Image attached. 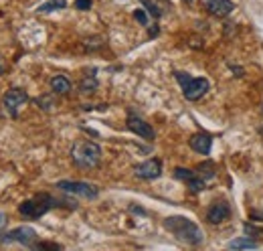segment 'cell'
Masks as SVG:
<instances>
[{
    "label": "cell",
    "mask_w": 263,
    "mask_h": 251,
    "mask_svg": "<svg viewBox=\"0 0 263 251\" xmlns=\"http://www.w3.org/2000/svg\"><path fill=\"white\" fill-rule=\"evenodd\" d=\"M164 227L176 239H180L189 245H200L202 239H204L200 227L191 219H186V217H166Z\"/></svg>",
    "instance_id": "cell-1"
},
{
    "label": "cell",
    "mask_w": 263,
    "mask_h": 251,
    "mask_svg": "<svg viewBox=\"0 0 263 251\" xmlns=\"http://www.w3.org/2000/svg\"><path fill=\"white\" fill-rule=\"evenodd\" d=\"M71 160L77 168H96L101 160V148L91 140H79L71 148Z\"/></svg>",
    "instance_id": "cell-2"
},
{
    "label": "cell",
    "mask_w": 263,
    "mask_h": 251,
    "mask_svg": "<svg viewBox=\"0 0 263 251\" xmlns=\"http://www.w3.org/2000/svg\"><path fill=\"white\" fill-rule=\"evenodd\" d=\"M59 205H61V201L53 199V196L47 194V192H41V194H34L33 199L23 201V203L18 205V213H21L23 217H27V219H39V217H43L45 213H49L51 209H55V207H59Z\"/></svg>",
    "instance_id": "cell-3"
},
{
    "label": "cell",
    "mask_w": 263,
    "mask_h": 251,
    "mask_svg": "<svg viewBox=\"0 0 263 251\" xmlns=\"http://www.w3.org/2000/svg\"><path fill=\"white\" fill-rule=\"evenodd\" d=\"M174 77L176 81L180 83L182 87V95L189 99V101H198L202 95L209 92V79L204 77H191L189 73L184 71H174Z\"/></svg>",
    "instance_id": "cell-4"
},
{
    "label": "cell",
    "mask_w": 263,
    "mask_h": 251,
    "mask_svg": "<svg viewBox=\"0 0 263 251\" xmlns=\"http://www.w3.org/2000/svg\"><path fill=\"white\" fill-rule=\"evenodd\" d=\"M36 231H34L33 227H16V229H12V231H8V233H4L2 237H0V241L2 243H21L23 247H31L33 249V245L36 243Z\"/></svg>",
    "instance_id": "cell-5"
},
{
    "label": "cell",
    "mask_w": 263,
    "mask_h": 251,
    "mask_svg": "<svg viewBox=\"0 0 263 251\" xmlns=\"http://www.w3.org/2000/svg\"><path fill=\"white\" fill-rule=\"evenodd\" d=\"M29 101V94L21 87H10L4 97H2V107L4 112L10 116V118H16L18 116V110Z\"/></svg>",
    "instance_id": "cell-6"
},
{
    "label": "cell",
    "mask_w": 263,
    "mask_h": 251,
    "mask_svg": "<svg viewBox=\"0 0 263 251\" xmlns=\"http://www.w3.org/2000/svg\"><path fill=\"white\" fill-rule=\"evenodd\" d=\"M57 188L69 192V194H77V196H83V199H98L99 196V188L96 185H89V183H79V181H61L57 183Z\"/></svg>",
    "instance_id": "cell-7"
},
{
    "label": "cell",
    "mask_w": 263,
    "mask_h": 251,
    "mask_svg": "<svg viewBox=\"0 0 263 251\" xmlns=\"http://www.w3.org/2000/svg\"><path fill=\"white\" fill-rule=\"evenodd\" d=\"M126 124H128V130H132L136 136H140V138H144V140H148V142H152L154 138H156V132H154V128L148 124L146 120H142L140 116H136V114H128V120H126Z\"/></svg>",
    "instance_id": "cell-8"
},
{
    "label": "cell",
    "mask_w": 263,
    "mask_h": 251,
    "mask_svg": "<svg viewBox=\"0 0 263 251\" xmlns=\"http://www.w3.org/2000/svg\"><path fill=\"white\" fill-rule=\"evenodd\" d=\"M134 172H136V176L142 178V181H156V178H160V174H162V162H160L158 158H150V160L138 164V166L134 168Z\"/></svg>",
    "instance_id": "cell-9"
},
{
    "label": "cell",
    "mask_w": 263,
    "mask_h": 251,
    "mask_svg": "<svg viewBox=\"0 0 263 251\" xmlns=\"http://www.w3.org/2000/svg\"><path fill=\"white\" fill-rule=\"evenodd\" d=\"M229 217H231V207L227 201H215L209 207V211H206V221L211 225H219V223L227 221Z\"/></svg>",
    "instance_id": "cell-10"
},
{
    "label": "cell",
    "mask_w": 263,
    "mask_h": 251,
    "mask_svg": "<svg viewBox=\"0 0 263 251\" xmlns=\"http://www.w3.org/2000/svg\"><path fill=\"white\" fill-rule=\"evenodd\" d=\"M189 144H191V148L195 152L202 154V156H209L211 154V148H213V136L206 134V132H197V134L191 136Z\"/></svg>",
    "instance_id": "cell-11"
},
{
    "label": "cell",
    "mask_w": 263,
    "mask_h": 251,
    "mask_svg": "<svg viewBox=\"0 0 263 251\" xmlns=\"http://www.w3.org/2000/svg\"><path fill=\"white\" fill-rule=\"evenodd\" d=\"M202 6H204L213 16H219V19L229 16L231 12H233V8H235V4H233L231 0H202Z\"/></svg>",
    "instance_id": "cell-12"
},
{
    "label": "cell",
    "mask_w": 263,
    "mask_h": 251,
    "mask_svg": "<svg viewBox=\"0 0 263 251\" xmlns=\"http://www.w3.org/2000/svg\"><path fill=\"white\" fill-rule=\"evenodd\" d=\"M51 89L57 95H67L71 92V81L65 75H55V77H51Z\"/></svg>",
    "instance_id": "cell-13"
},
{
    "label": "cell",
    "mask_w": 263,
    "mask_h": 251,
    "mask_svg": "<svg viewBox=\"0 0 263 251\" xmlns=\"http://www.w3.org/2000/svg\"><path fill=\"white\" fill-rule=\"evenodd\" d=\"M197 174L200 178H204V181H211V178L217 176V166L211 160H204V162H200L197 166Z\"/></svg>",
    "instance_id": "cell-14"
},
{
    "label": "cell",
    "mask_w": 263,
    "mask_h": 251,
    "mask_svg": "<svg viewBox=\"0 0 263 251\" xmlns=\"http://www.w3.org/2000/svg\"><path fill=\"white\" fill-rule=\"evenodd\" d=\"M227 247H229V249H257L259 243L253 241L251 237H239V239H233Z\"/></svg>",
    "instance_id": "cell-15"
},
{
    "label": "cell",
    "mask_w": 263,
    "mask_h": 251,
    "mask_svg": "<svg viewBox=\"0 0 263 251\" xmlns=\"http://www.w3.org/2000/svg\"><path fill=\"white\" fill-rule=\"evenodd\" d=\"M98 77L91 73V75H85L83 79H81V83H79V92L81 94H93L96 89H98Z\"/></svg>",
    "instance_id": "cell-16"
},
{
    "label": "cell",
    "mask_w": 263,
    "mask_h": 251,
    "mask_svg": "<svg viewBox=\"0 0 263 251\" xmlns=\"http://www.w3.org/2000/svg\"><path fill=\"white\" fill-rule=\"evenodd\" d=\"M34 103L41 107V110H45V112H51L53 107H57V101H55V94L51 95H41V97H36L34 99Z\"/></svg>",
    "instance_id": "cell-17"
},
{
    "label": "cell",
    "mask_w": 263,
    "mask_h": 251,
    "mask_svg": "<svg viewBox=\"0 0 263 251\" xmlns=\"http://www.w3.org/2000/svg\"><path fill=\"white\" fill-rule=\"evenodd\" d=\"M67 6V0H49L45 4H41L36 10L39 12H53V10H63Z\"/></svg>",
    "instance_id": "cell-18"
},
{
    "label": "cell",
    "mask_w": 263,
    "mask_h": 251,
    "mask_svg": "<svg viewBox=\"0 0 263 251\" xmlns=\"http://www.w3.org/2000/svg\"><path fill=\"white\" fill-rule=\"evenodd\" d=\"M140 2L146 6V12H150L154 19H160L162 16V10H160V6L156 2H152V0H140Z\"/></svg>",
    "instance_id": "cell-19"
},
{
    "label": "cell",
    "mask_w": 263,
    "mask_h": 251,
    "mask_svg": "<svg viewBox=\"0 0 263 251\" xmlns=\"http://www.w3.org/2000/svg\"><path fill=\"white\" fill-rule=\"evenodd\" d=\"M134 19H136V21H138L142 27H148V16H146V10H142V8H140V10H136V12H134Z\"/></svg>",
    "instance_id": "cell-20"
},
{
    "label": "cell",
    "mask_w": 263,
    "mask_h": 251,
    "mask_svg": "<svg viewBox=\"0 0 263 251\" xmlns=\"http://www.w3.org/2000/svg\"><path fill=\"white\" fill-rule=\"evenodd\" d=\"M33 249H61V245H57V243H34Z\"/></svg>",
    "instance_id": "cell-21"
},
{
    "label": "cell",
    "mask_w": 263,
    "mask_h": 251,
    "mask_svg": "<svg viewBox=\"0 0 263 251\" xmlns=\"http://www.w3.org/2000/svg\"><path fill=\"white\" fill-rule=\"evenodd\" d=\"M75 8L77 10H89L91 8V0H75Z\"/></svg>",
    "instance_id": "cell-22"
},
{
    "label": "cell",
    "mask_w": 263,
    "mask_h": 251,
    "mask_svg": "<svg viewBox=\"0 0 263 251\" xmlns=\"http://www.w3.org/2000/svg\"><path fill=\"white\" fill-rule=\"evenodd\" d=\"M245 233H247V235H259V233H263V231H261V229H257L255 225L245 223Z\"/></svg>",
    "instance_id": "cell-23"
},
{
    "label": "cell",
    "mask_w": 263,
    "mask_h": 251,
    "mask_svg": "<svg viewBox=\"0 0 263 251\" xmlns=\"http://www.w3.org/2000/svg\"><path fill=\"white\" fill-rule=\"evenodd\" d=\"M6 223H8V217H6V213H0V237L4 235V229H6Z\"/></svg>",
    "instance_id": "cell-24"
},
{
    "label": "cell",
    "mask_w": 263,
    "mask_h": 251,
    "mask_svg": "<svg viewBox=\"0 0 263 251\" xmlns=\"http://www.w3.org/2000/svg\"><path fill=\"white\" fill-rule=\"evenodd\" d=\"M182 2H186V4H193V0H182Z\"/></svg>",
    "instance_id": "cell-25"
},
{
    "label": "cell",
    "mask_w": 263,
    "mask_h": 251,
    "mask_svg": "<svg viewBox=\"0 0 263 251\" xmlns=\"http://www.w3.org/2000/svg\"><path fill=\"white\" fill-rule=\"evenodd\" d=\"M0 73H2V65H0Z\"/></svg>",
    "instance_id": "cell-26"
},
{
    "label": "cell",
    "mask_w": 263,
    "mask_h": 251,
    "mask_svg": "<svg viewBox=\"0 0 263 251\" xmlns=\"http://www.w3.org/2000/svg\"><path fill=\"white\" fill-rule=\"evenodd\" d=\"M261 114H263V103H261Z\"/></svg>",
    "instance_id": "cell-27"
}]
</instances>
